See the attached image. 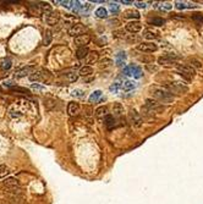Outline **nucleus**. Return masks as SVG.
<instances>
[{
  "mask_svg": "<svg viewBox=\"0 0 203 204\" xmlns=\"http://www.w3.org/2000/svg\"><path fill=\"white\" fill-rule=\"evenodd\" d=\"M149 92L152 94V97L161 103H171L174 100V96L170 92H168L167 89H163L159 87H152L149 89Z\"/></svg>",
  "mask_w": 203,
  "mask_h": 204,
  "instance_id": "1",
  "label": "nucleus"
},
{
  "mask_svg": "<svg viewBox=\"0 0 203 204\" xmlns=\"http://www.w3.org/2000/svg\"><path fill=\"white\" fill-rule=\"evenodd\" d=\"M3 188L6 189L7 192L12 193L15 196L16 193H20V183H18L17 179L15 177H9L3 181Z\"/></svg>",
  "mask_w": 203,
  "mask_h": 204,
  "instance_id": "2",
  "label": "nucleus"
},
{
  "mask_svg": "<svg viewBox=\"0 0 203 204\" xmlns=\"http://www.w3.org/2000/svg\"><path fill=\"white\" fill-rule=\"evenodd\" d=\"M176 69L179 71V74L181 75L182 77H185L186 80H191L195 77L196 75V71L193 69V66L191 65H187V64H177L176 65Z\"/></svg>",
  "mask_w": 203,
  "mask_h": 204,
  "instance_id": "3",
  "label": "nucleus"
},
{
  "mask_svg": "<svg viewBox=\"0 0 203 204\" xmlns=\"http://www.w3.org/2000/svg\"><path fill=\"white\" fill-rule=\"evenodd\" d=\"M165 89L170 93H175V94H180V93H185L187 92V87L181 82H171V83H167L164 86Z\"/></svg>",
  "mask_w": 203,
  "mask_h": 204,
  "instance_id": "4",
  "label": "nucleus"
},
{
  "mask_svg": "<svg viewBox=\"0 0 203 204\" xmlns=\"http://www.w3.org/2000/svg\"><path fill=\"white\" fill-rule=\"evenodd\" d=\"M124 75H126V76L132 75L135 78H140L142 76V69L137 65H128L124 69Z\"/></svg>",
  "mask_w": 203,
  "mask_h": 204,
  "instance_id": "5",
  "label": "nucleus"
},
{
  "mask_svg": "<svg viewBox=\"0 0 203 204\" xmlns=\"http://www.w3.org/2000/svg\"><path fill=\"white\" fill-rule=\"evenodd\" d=\"M49 76V72L44 71V70H39V71H34L32 75H30V80L32 82H42L45 81Z\"/></svg>",
  "mask_w": 203,
  "mask_h": 204,
  "instance_id": "6",
  "label": "nucleus"
},
{
  "mask_svg": "<svg viewBox=\"0 0 203 204\" xmlns=\"http://www.w3.org/2000/svg\"><path fill=\"white\" fill-rule=\"evenodd\" d=\"M179 59V56L176 54H173V53H169V54H165L164 56H160L158 59V62L160 65H169V64H175V61H176Z\"/></svg>",
  "mask_w": 203,
  "mask_h": 204,
  "instance_id": "7",
  "label": "nucleus"
},
{
  "mask_svg": "<svg viewBox=\"0 0 203 204\" xmlns=\"http://www.w3.org/2000/svg\"><path fill=\"white\" fill-rule=\"evenodd\" d=\"M128 120H130V122L135 127H140L142 125V117L135 109H132V110H130V112H128Z\"/></svg>",
  "mask_w": 203,
  "mask_h": 204,
  "instance_id": "8",
  "label": "nucleus"
},
{
  "mask_svg": "<svg viewBox=\"0 0 203 204\" xmlns=\"http://www.w3.org/2000/svg\"><path fill=\"white\" fill-rule=\"evenodd\" d=\"M44 15V21L47 25L50 26H54L59 22V13L58 12H54V11H50V12H45L43 13Z\"/></svg>",
  "mask_w": 203,
  "mask_h": 204,
  "instance_id": "9",
  "label": "nucleus"
},
{
  "mask_svg": "<svg viewBox=\"0 0 203 204\" xmlns=\"http://www.w3.org/2000/svg\"><path fill=\"white\" fill-rule=\"evenodd\" d=\"M85 26L82 25V23H75V25H72L70 27V29H69V34L72 35V37H78V35H82L85 33Z\"/></svg>",
  "mask_w": 203,
  "mask_h": 204,
  "instance_id": "10",
  "label": "nucleus"
},
{
  "mask_svg": "<svg viewBox=\"0 0 203 204\" xmlns=\"http://www.w3.org/2000/svg\"><path fill=\"white\" fill-rule=\"evenodd\" d=\"M137 49L140 52H143V53H153L158 50V45L154 44V43H141L137 45Z\"/></svg>",
  "mask_w": 203,
  "mask_h": 204,
  "instance_id": "11",
  "label": "nucleus"
},
{
  "mask_svg": "<svg viewBox=\"0 0 203 204\" xmlns=\"http://www.w3.org/2000/svg\"><path fill=\"white\" fill-rule=\"evenodd\" d=\"M145 108H146V109H148V110H149L151 112H157V111L161 110V109H164L158 102L153 100V99H147L146 103H145Z\"/></svg>",
  "mask_w": 203,
  "mask_h": 204,
  "instance_id": "12",
  "label": "nucleus"
},
{
  "mask_svg": "<svg viewBox=\"0 0 203 204\" xmlns=\"http://www.w3.org/2000/svg\"><path fill=\"white\" fill-rule=\"evenodd\" d=\"M89 42H91V37L88 34H82V35H78V37L75 38V44L78 48L87 47V44H89Z\"/></svg>",
  "mask_w": 203,
  "mask_h": 204,
  "instance_id": "13",
  "label": "nucleus"
},
{
  "mask_svg": "<svg viewBox=\"0 0 203 204\" xmlns=\"http://www.w3.org/2000/svg\"><path fill=\"white\" fill-rule=\"evenodd\" d=\"M142 29V23L138 21H131L126 25V31L130 33H138Z\"/></svg>",
  "mask_w": 203,
  "mask_h": 204,
  "instance_id": "14",
  "label": "nucleus"
},
{
  "mask_svg": "<svg viewBox=\"0 0 203 204\" xmlns=\"http://www.w3.org/2000/svg\"><path fill=\"white\" fill-rule=\"evenodd\" d=\"M67 112L70 116H77L80 112V104L76 102H70L67 105Z\"/></svg>",
  "mask_w": 203,
  "mask_h": 204,
  "instance_id": "15",
  "label": "nucleus"
},
{
  "mask_svg": "<svg viewBox=\"0 0 203 204\" xmlns=\"http://www.w3.org/2000/svg\"><path fill=\"white\" fill-rule=\"evenodd\" d=\"M34 70V66H25V67H22L21 70H18V71H16V77L17 78H21V77H25V76H27V75H32L33 74V71Z\"/></svg>",
  "mask_w": 203,
  "mask_h": 204,
  "instance_id": "16",
  "label": "nucleus"
},
{
  "mask_svg": "<svg viewBox=\"0 0 203 204\" xmlns=\"http://www.w3.org/2000/svg\"><path fill=\"white\" fill-rule=\"evenodd\" d=\"M77 77H78V74H76V72H69V74H65L61 76V80L66 83H72L77 80Z\"/></svg>",
  "mask_w": 203,
  "mask_h": 204,
  "instance_id": "17",
  "label": "nucleus"
},
{
  "mask_svg": "<svg viewBox=\"0 0 203 204\" xmlns=\"http://www.w3.org/2000/svg\"><path fill=\"white\" fill-rule=\"evenodd\" d=\"M89 55V50H88V48L87 47H83V48H78L77 49V52H76V58L77 59H85Z\"/></svg>",
  "mask_w": 203,
  "mask_h": 204,
  "instance_id": "18",
  "label": "nucleus"
},
{
  "mask_svg": "<svg viewBox=\"0 0 203 204\" xmlns=\"http://www.w3.org/2000/svg\"><path fill=\"white\" fill-rule=\"evenodd\" d=\"M113 112H114V116L121 117L124 115V106L120 103H115L113 106Z\"/></svg>",
  "mask_w": 203,
  "mask_h": 204,
  "instance_id": "19",
  "label": "nucleus"
},
{
  "mask_svg": "<svg viewBox=\"0 0 203 204\" xmlns=\"http://www.w3.org/2000/svg\"><path fill=\"white\" fill-rule=\"evenodd\" d=\"M94 114L98 119H104L105 116H108V109H107V106H99L95 110Z\"/></svg>",
  "mask_w": 203,
  "mask_h": 204,
  "instance_id": "20",
  "label": "nucleus"
},
{
  "mask_svg": "<svg viewBox=\"0 0 203 204\" xmlns=\"http://www.w3.org/2000/svg\"><path fill=\"white\" fill-rule=\"evenodd\" d=\"M136 88V83L132 82V81H125V82L121 83V89L125 90V92H128V90H132Z\"/></svg>",
  "mask_w": 203,
  "mask_h": 204,
  "instance_id": "21",
  "label": "nucleus"
},
{
  "mask_svg": "<svg viewBox=\"0 0 203 204\" xmlns=\"http://www.w3.org/2000/svg\"><path fill=\"white\" fill-rule=\"evenodd\" d=\"M125 60H126V53L125 52H120L119 54H116V56H115V61H116V65H119V66L125 64Z\"/></svg>",
  "mask_w": 203,
  "mask_h": 204,
  "instance_id": "22",
  "label": "nucleus"
},
{
  "mask_svg": "<svg viewBox=\"0 0 203 204\" xmlns=\"http://www.w3.org/2000/svg\"><path fill=\"white\" fill-rule=\"evenodd\" d=\"M93 74V69H92V66H83V67H81V70L80 72H78V75L82 76V77H86V76H89Z\"/></svg>",
  "mask_w": 203,
  "mask_h": 204,
  "instance_id": "23",
  "label": "nucleus"
},
{
  "mask_svg": "<svg viewBox=\"0 0 203 204\" xmlns=\"http://www.w3.org/2000/svg\"><path fill=\"white\" fill-rule=\"evenodd\" d=\"M115 119H114V116H112V115H108V116H105L104 117V124H105V126H107L108 128H113L114 126H115Z\"/></svg>",
  "mask_w": 203,
  "mask_h": 204,
  "instance_id": "24",
  "label": "nucleus"
},
{
  "mask_svg": "<svg viewBox=\"0 0 203 204\" xmlns=\"http://www.w3.org/2000/svg\"><path fill=\"white\" fill-rule=\"evenodd\" d=\"M140 12L138 11H136V10H127V11H125V17L126 19H136V20H138L140 19Z\"/></svg>",
  "mask_w": 203,
  "mask_h": 204,
  "instance_id": "25",
  "label": "nucleus"
},
{
  "mask_svg": "<svg viewBox=\"0 0 203 204\" xmlns=\"http://www.w3.org/2000/svg\"><path fill=\"white\" fill-rule=\"evenodd\" d=\"M143 37L146 39H148V40H153V39H155L157 37H158V34H157L155 32H153L152 29H146L143 32Z\"/></svg>",
  "mask_w": 203,
  "mask_h": 204,
  "instance_id": "26",
  "label": "nucleus"
},
{
  "mask_svg": "<svg viewBox=\"0 0 203 204\" xmlns=\"http://www.w3.org/2000/svg\"><path fill=\"white\" fill-rule=\"evenodd\" d=\"M95 16L98 17V19H105V17L108 16V11L105 10L104 7H98L95 10Z\"/></svg>",
  "mask_w": 203,
  "mask_h": 204,
  "instance_id": "27",
  "label": "nucleus"
},
{
  "mask_svg": "<svg viewBox=\"0 0 203 204\" xmlns=\"http://www.w3.org/2000/svg\"><path fill=\"white\" fill-rule=\"evenodd\" d=\"M149 23L153 26H163L165 23V20L161 19V17H153V19L149 20Z\"/></svg>",
  "mask_w": 203,
  "mask_h": 204,
  "instance_id": "28",
  "label": "nucleus"
},
{
  "mask_svg": "<svg viewBox=\"0 0 203 204\" xmlns=\"http://www.w3.org/2000/svg\"><path fill=\"white\" fill-rule=\"evenodd\" d=\"M52 39H53V35H52V32L50 31H45L44 33V39H43V44L47 47V45H49L50 43H52Z\"/></svg>",
  "mask_w": 203,
  "mask_h": 204,
  "instance_id": "29",
  "label": "nucleus"
},
{
  "mask_svg": "<svg viewBox=\"0 0 203 204\" xmlns=\"http://www.w3.org/2000/svg\"><path fill=\"white\" fill-rule=\"evenodd\" d=\"M102 96V92L100 90H95V92H93L89 96V103H95V102H98L99 100V98Z\"/></svg>",
  "mask_w": 203,
  "mask_h": 204,
  "instance_id": "30",
  "label": "nucleus"
},
{
  "mask_svg": "<svg viewBox=\"0 0 203 204\" xmlns=\"http://www.w3.org/2000/svg\"><path fill=\"white\" fill-rule=\"evenodd\" d=\"M99 60V54L97 53V52H92L89 53V55H88V62L89 64H93V62H97Z\"/></svg>",
  "mask_w": 203,
  "mask_h": 204,
  "instance_id": "31",
  "label": "nucleus"
},
{
  "mask_svg": "<svg viewBox=\"0 0 203 204\" xmlns=\"http://www.w3.org/2000/svg\"><path fill=\"white\" fill-rule=\"evenodd\" d=\"M175 6H176V9H179V10H182V9H195V7H197L196 5H186V4H184V3H180V1H177V3H175Z\"/></svg>",
  "mask_w": 203,
  "mask_h": 204,
  "instance_id": "32",
  "label": "nucleus"
},
{
  "mask_svg": "<svg viewBox=\"0 0 203 204\" xmlns=\"http://www.w3.org/2000/svg\"><path fill=\"white\" fill-rule=\"evenodd\" d=\"M110 92H114V93H118L120 89H121V83H119V82H115L113 83L112 86H110Z\"/></svg>",
  "mask_w": 203,
  "mask_h": 204,
  "instance_id": "33",
  "label": "nucleus"
},
{
  "mask_svg": "<svg viewBox=\"0 0 203 204\" xmlns=\"http://www.w3.org/2000/svg\"><path fill=\"white\" fill-rule=\"evenodd\" d=\"M9 169L5 165H0V177H5V176L9 174Z\"/></svg>",
  "mask_w": 203,
  "mask_h": 204,
  "instance_id": "34",
  "label": "nucleus"
},
{
  "mask_svg": "<svg viewBox=\"0 0 203 204\" xmlns=\"http://www.w3.org/2000/svg\"><path fill=\"white\" fill-rule=\"evenodd\" d=\"M110 12L113 13V15H116V13L120 11V6L116 5V4H110Z\"/></svg>",
  "mask_w": 203,
  "mask_h": 204,
  "instance_id": "35",
  "label": "nucleus"
},
{
  "mask_svg": "<svg viewBox=\"0 0 203 204\" xmlns=\"http://www.w3.org/2000/svg\"><path fill=\"white\" fill-rule=\"evenodd\" d=\"M11 67V61L9 59H5L3 62H1V69L3 70H9Z\"/></svg>",
  "mask_w": 203,
  "mask_h": 204,
  "instance_id": "36",
  "label": "nucleus"
},
{
  "mask_svg": "<svg viewBox=\"0 0 203 204\" xmlns=\"http://www.w3.org/2000/svg\"><path fill=\"white\" fill-rule=\"evenodd\" d=\"M140 60H141V61H143L145 64L149 65L151 62L154 60V58H153V56H141V58H140Z\"/></svg>",
  "mask_w": 203,
  "mask_h": 204,
  "instance_id": "37",
  "label": "nucleus"
},
{
  "mask_svg": "<svg viewBox=\"0 0 203 204\" xmlns=\"http://www.w3.org/2000/svg\"><path fill=\"white\" fill-rule=\"evenodd\" d=\"M192 20H193V21L200 22V23H202V22H203V15H200V13H196V15H192Z\"/></svg>",
  "mask_w": 203,
  "mask_h": 204,
  "instance_id": "38",
  "label": "nucleus"
},
{
  "mask_svg": "<svg viewBox=\"0 0 203 204\" xmlns=\"http://www.w3.org/2000/svg\"><path fill=\"white\" fill-rule=\"evenodd\" d=\"M72 96H75V97H83L85 94H83V92L82 90H80V89H75V90H72Z\"/></svg>",
  "mask_w": 203,
  "mask_h": 204,
  "instance_id": "39",
  "label": "nucleus"
},
{
  "mask_svg": "<svg viewBox=\"0 0 203 204\" xmlns=\"http://www.w3.org/2000/svg\"><path fill=\"white\" fill-rule=\"evenodd\" d=\"M61 4H63V6H65V7H67V9H71L72 5H75V1H61ZM72 9H73V7H72Z\"/></svg>",
  "mask_w": 203,
  "mask_h": 204,
  "instance_id": "40",
  "label": "nucleus"
},
{
  "mask_svg": "<svg viewBox=\"0 0 203 204\" xmlns=\"http://www.w3.org/2000/svg\"><path fill=\"white\" fill-rule=\"evenodd\" d=\"M191 62H192V65L195 66V67H202V64H201V61L196 60V59H192V60H191Z\"/></svg>",
  "mask_w": 203,
  "mask_h": 204,
  "instance_id": "41",
  "label": "nucleus"
},
{
  "mask_svg": "<svg viewBox=\"0 0 203 204\" xmlns=\"http://www.w3.org/2000/svg\"><path fill=\"white\" fill-rule=\"evenodd\" d=\"M135 5L138 7V9H145L147 5H146V3H142V1H136L135 3Z\"/></svg>",
  "mask_w": 203,
  "mask_h": 204,
  "instance_id": "42",
  "label": "nucleus"
},
{
  "mask_svg": "<svg viewBox=\"0 0 203 204\" xmlns=\"http://www.w3.org/2000/svg\"><path fill=\"white\" fill-rule=\"evenodd\" d=\"M146 69L147 70H148V71H151V72H153V71H157V70H158V67H157V66H153V65H147L146 66Z\"/></svg>",
  "mask_w": 203,
  "mask_h": 204,
  "instance_id": "43",
  "label": "nucleus"
},
{
  "mask_svg": "<svg viewBox=\"0 0 203 204\" xmlns=\"http://www.w3.org/2000/svg\"><path fill=\"white\" fill-rule=\"evenodd\" d=\"M12 89H13V90H18V92H21V93H30L27 89H25V88H20V87H12Z\"/></svg>",
  "mask_w": 203,
  "mask_h": 204,
  "instance_id": "44",
  "label": "nucleus"
},
{
  "mask_svg": "<svg viewBox=\"0 0 203 204\" xmlns=\"http://www.w3.org/2000/svg\"><path fill=\"white\" fill-rule=\"evenodd\" d=\"M32 88L33 89H37V90H44V87H42V86L37 84V83H33L32 84Z\"/></svg>",
  "mask_w": 203,
  "mask_h": 204,
  "instance_id": "45",
  "label": "nucleus"
},
{
  "mask_svg": "<svg viewBox=\"0 0 203 204\" xmlns=\"http://www.w3.org/2000/svg\"><path fill=\"white\" fill-rule=\"evenodd\" d=\"M161 7H164V9H167V10H169V9H171L173 7V5H170V4H164Z\"/></svg>",
  "mask_w": 203,
  "mask_h": 204,
  "instance_id": "46",
  "label": "nucleus"
},
{
  "mask_svg": "<svg viewBox=\"0 0 203 204\" xmlns=\"http://www.w3.org/2000/svg\"><path fill=\"white\" fill-rule=\"evenodd\" d=\"M121 3H122V4H125V5H131V4H133L132 1H127V0H122Z\"/></svg>",
  "mask_w": 203,
  "mask_h": 204,
  "instance_id": "47",
  "label": "nucleus"
}]
</instances>
